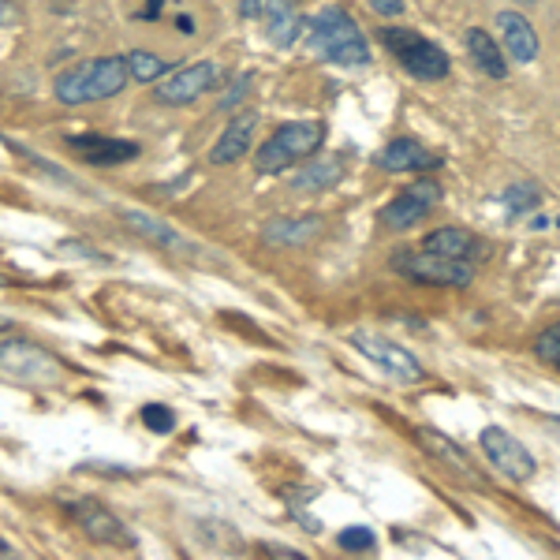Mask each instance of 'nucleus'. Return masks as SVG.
Masks as SVG:
<instances>
[{
	"label": "nucleus",
	"instance_id": "obj_1",
	"mask_svg": "<svg viewBox=\"0 0 560 560\" xmlns=\"http://www.w3.org/2000/svg\"><path fill=\"white\" fill-rule=\"evenodd\" d=\"M307 45L314 49V56H322L329 64H344V68L370 64V56H374V49H370L366 34L359 30V23L340 4H322L318 12L310 15Z\"/></svg>",
	"mask_w": 560,
	"mask_h": 560
},
{
	"label": "nucleus",
	"instance_id": "obj_2",
	"mask_svg": "<svg viewBox=\"0 0 560 560\" xmlns=\"http://www.w3.org/2000/svg\"><path fill=\"white\" fill-rule=\"evenodd\" d=\"M131 83L127 71V56H94L56 75V98L64 105H86V101L116 98L124 86Z\"/></svg>",
	"mask_w": 560,
	"mask_h": 560
},
{
	"label": "nucleus",
	"instance_id": "obj_3",
	"mask_svg": "<svg viewBox=\"0 0 560 560\" xmlns=\"http://www.w3.org/2000/svg\"><path fill=\"white\" fill-rule=\"evenodd\" d=\"M378 42L419 83H441L448 75V68H452L445 49L411 27H378Z\"/></svg>",
	"mask_w": 560,
	"mask_h": 560
},
{
	"label": "nucleus",
	"instance_id": "obj_4",
	"mask_svg": "<svg viewBox=\"0 0 560 560\" xmlns=\"http://www.w3.org/2000/svg\"><path fill=\"white\" fill-rule=\"evenodd\" d=\"M325 139V127L318 120H292L273 131V139H266L258 146V157H254V168L262 176H277L284 168L307 161Z\"/></svg>",
	"mask_w": 560,
	"mask_h": 560
},
{
	"label": "nucleus",
	"instance_id": "obj_5",
	"mask_svg": "<svg viewBox=\"0 0 560 560\" xmlns=\"http://www.w3.org/2000/svg\"><path fill=\"white\" fill-rule=\"evenodd\" d=\"M392 269L407 280H419V284H437V288H467L475 280V266L460 262V258H445L437 251H396L392 254Z\"/></svg>",
	"mask_w": 560,
	"mask_h": 560
},
{
	"label": "nucleus",
	"instance_id": "obj_6",
	"mask_svg": "<svg viewBox=\"0 0 560 560\" xmlns=\"http://www.w3.org/2000/svg\"><path fill=\"white\" fill-rule=\"evenodd\" d=\"M351 348L363 351L370 363H378L392 381H404V385H415L422 381V363L411 355L407 348H400L396 340L374 333V329H351Z\"/></svg>",
	"mask_w": 560,
	"mask_h": 560
},
{
	"label": "nucleus",
	"instance_id": "obj_7",
	"mask_svg": "<svg viewBox=\"0 0 560 560\" xmlns=\"http://www.w3.org/2000/svg\"><path fill=\"white\" fill-rule=\"evenodd\" d=\"M441 198H445L441 183L415 180L407 191H400V195L392 198L389 206L378 213L381 228H389V232H407V228H415L419 221H426V217L441 206Z\"/></svg>",
	"mask_w": 560,
	"mask_h": 560
},
{
	"label": "nucleus",
	"instance_id": "obj_8",
	"mask_svg": "<svg viewBox=\"0 0 560 560\" xmlns=\"http://www.w3.org/2000/svg\"><path fill=\"white\" fill-rule=\"evenodd\" d=\"M478 445L486 452V460L512 482H531L534 471H538V460L531 456V448L523 445L519 437L508 434V430H501V426H486Z\"/></svg>",
	"mask_w": 560,
	"mask_h": 560
},
{
	"label": "nucleus",
	"instance_id": "obj_9",
	"mask_svg": "<svg viewBox=\"0 0 560 560\" xmlns=\"http://www.w3.org/2000/svg\"><path fill=\"white\" fill-rule=\"evenodd\" d=\"M60 504L68 508L71 516L79 519V527L86 531V538H94L98 546H116V549H131V546H135V534L127 531L124 523L112 516L109 508H101L98 501H75V497H60Z\"/></svg>",
	"mask_w": 560,
	"mask_h": 560
},
{
	"label": "nucleus",
	"instance_id": "obj_10",
	"mask_svg": "<svg viewBox=\"0 0 560 560\" xmlns=\"http://www.w3.org/2000/svg\"><path fill=\"white\" fill-rule=\"evenodd\" d=\"M213 86H221L217 64L202 60V64L172 71V79H161L154 90V101L157 105H191V101H198L206 90H213Z\"/></svg>",
	"mask_w": 560,
	"mask_h": 560
},
{
	"label": "nucleus",
	"instance_id": "obj_11",
	"mask_svg": "<svg viewBox=\"0 0 560 560\" xmlns=\"http://www.w3.org/2000/svg\"><path fill=\"white\" fill-rule=\"evenodd\" d=\"M56 370V359H49L42 348L27 340H0V374L12 381H53Z\"/></svg>",
	"mask_w": 560,
	"mask_h": 560
},
{
	"label": "nucleus",
	"instance_id": "obj_12",
	"mask_svg": "<svg viewBox=\"0 0 560 560\" xmlns=\"http://www.w3.org/2000/svg\"><path fill=\"white\" fill-rule=\"evenodd\" d=\"M68 146L83 157L86 165H124L131 157H139V146L127 139H109V135H68Z\"/></svg>",
	"mask_w": 560,
	"mask_h": 560
},
{
	"label": "nucleus",
	"instance_id": "obj_13",
	"mask_svg": "<svg viewBox=\"0 0 560 560\" xmlns=\"http://www.w3.org/2000/svg\"><path fill=\"white\" fill-rule=\"evenodd\" d=\"M254 135H258V112L243 109L239 116H232L228 127L221 131V139H217V146H213V154H210V165H236L239 157L251 150Z\"/></svg>",
	"mask_w": 560,
	"mask_h": 560
},
{
	"label": "nucleus",
	"instance_id": "obj_14",
	"mask_svg": "<svg viewBox=\"0 0 560 560\" xmlns=\"http://www.w3.org/2000/svg\"><path fill=\"white\" fill-rule=\"evenodd\" d=\"M120 221L135 232V236L150 239V243H157V247H165V251L172 254H195V243L191 239H183L172 224H165L161 217H154V213H142V210H120Z\"/></svg>",
	"mask_w": 560,
	"mask_h": 560
},
{
	"label": "nucleus",
	"instance_id": "obj_15",
	"mask_svg": "<svg viewBox=\"0 0 560 560\" xmlns=\"http://www.w3.org/2000/svg\"><path fill=\"white\" fill-rule=\"evenodd\" d=\"M325 221L318 213H299V217H273L262 224V239L273 247H303L314 236H322Z\"/></svg>",
	"mask_w": 560,
	"mask_h": 560
},
{
	"label": "nucleus",
	"instance_id": "obj_16",
	"mask_svg": "<svg viewBox=\"0 0 560 560\" xmlns=\"http://www.w3.org/2000/svg\"><path fill=\"white\" fill-rule=\"evenodd\" d=\"M434 150H426L419 139H411V135H400V139H392L385 150L378 154V168L385 172H422V168H437Z\"/></svg>",
	"mask_w": 560,
	"mask_h": 560
},
{
	"label": "nucleus",
	"instance_id": "obj_17",
	"mask_svg": "<svg viewBox=\"0 0 560 560\" xmlns=\"http://www.w3.org/2000/svg\"><path fill=\"white\" fill-rule=\"evenodd\" d=\"M419 445L426 448L434 460H441V467L456 471L463 482H475V486H482V475L475 471V463L463 456V448L456 445V441H452L448 434H441V430H434V426H422V430H419Z\"/></svg>",
	"mask_w": 560,
	"mask_h": 560
},
{
	"label": "nucleus",
	"instance_id": "obj_18",
	"mask_svg": "<svg viewBox=\"0 0 560 560\" xmlns=\"http://www.w3.org/2000/svg\"><path fill=\"white\" fill-rule=\"evenodd\" d=\"M422 247L426 251H437L445 254V258H460V262H475L486 254V243L475 236V232H467V228H456V224H448V228H437L430 236L422 239Z\"/></svg>",
	"mask_w": 560,
	"mask_h": 560
},
{
	"label": "nucleus",
	"instance_id": "obj_19",
	"mask_svg": "<svg viewBox=\"0 0 560 560\" xmlns=\"http://www.w3.org/2000/svg\"><path fill=\"white\" fill-rule=\"evenodd\" d=\"M497 23H501L504 53L512 56L516 64H531L538 56V30L531 27V19H523L519 12H501Z\"/></svg>",
	"mask_w": 560,
	"mask_h": 560
},
{
	"label": "nucleus",
	"instance_id": "obj_20",
	"mask_svg": "<svg viewBox=\"0 0 560 560\" xmlns=\"http://www.w3.org/2000/svg\"><path fill=\"white\" fill-rule=\"evenodd\" d=\"M262 15H266V34L277 49H292L299 42L303 19L295 12L292 0H262Z\"/></svg>",
	"mask_w": 560,
	"mask_h": 560
},
{
	"label": "nucleus",
	"instance_id": "obj_21",
	"mask_svg": "<svg viewBox=\"0 0 560 560\" xmlns=\"http://www.w3.org/2000/svg\"><path fill=\"white\" fill-rule=\"evenodd\" d=\"M463 42H467V56L475 60V68L482 71L486 79H497V83L508 79V60H504V49L493 42L486 30L471 27L467 34H463Z\"/></svg>",
	"mask_w": 560,
	"mask_h": 560
},
{
	"label": "nucleus",
	"instance_id": "obj_22",
	"mask_svg": "<svg viewBox=\"0 0 560 560\" xmlns=\"http://www.w3.org/2000/svg\"><path fill=\"white\" fill-rule=\"evenodd\" d=\"M344 176V157H322V161H310L299 176L292 180L295 191H325Z\"/></svg>",
	"mask_w": 560,
	"mask_h": 560
},
{
	"label": "nucleus",
	"instance_id": "obj_23",
	"mask_svg": "<svg viewBox=\"0 0 560 560\" xmlns=\"http://www.w3.org/2000/svg\"><path fill=\"white\" fill-rule=\"evenodd\" d=\"M127 71H131V83H157L168 75V60L154 56L150 49H131L127 53Z\"/></svg>",
	"mask_w": 560,
	"mask_h": 560
},
{
	"label": "nucleus",
	"instance_id": "obj_24",
	"mask_svg": "<svg viewBox=\"0 0 560 560\" xmlns=\"http://www.w3.org/2000/svg\"><path fill=\"white\" fill-rule=\"evenodd\" d=\"M504 206L512 213H531L542 206V191H538L534 183H512V187L504 191Z\"/></svg>",
	"mask_w": 560,
	"mask_h": 560
},
{
	"label": "nucleus",
	"instance_id": "obj_25",
	"mask_svg": "<svg viewBox=\"0 0 560 560\" xmlns=\"http://www.w3.org/2000/svg\"><path fill=\"white\" fill-rule=\"evenodd\" d=\"M534 355H538L546 366L560 370V322L549 325V329H542V333L534 336Z\"/></svg>",
	"mask_w": 560,
	"mask_h": 560
},
{
	"label": "nucleus",
	"instance_id": "obj_26",
	"mask_svg": "<svg viewBox=\"0 0 560 560\" xmlns=\"http://www.w3.org/2000/svg\"><path fill=\"white\" fill-rule=\"evenodd\" d=\"M340 549H351V553H370V549L378 546V538L370 527H348V531H340Z\"/></svg>",
	"mask_w": 560,
	"mask_h": 560
},
{
	"label": "nucleus",
	"instance_id": "obj_27",
	"mask_svg": "<svg viewBox=\"0 0 560 560\" xmlns=\"http://www.w3.org/2000/svg\"><path fill=\"white\" fill-rule=\"evenodd\" d=\"M142 422L154 430V434H172V426H176V415H172V407H161V404H146L142 407Z\"/></svg>",
	"mask_w": 560,
	"mask_h": 560
},
{
	"label": "nucleus",
	"instance_id": "obj_28",
	"mask_svg": "<svg viewBox=\"0 0 560 560\" xmlns=\"http://www.w3.org/2000/svg\"><path fill=\"white\" fill-rule=\"evenodd\" d=\"M251 79H254V75H243V79L236 83V90H228V94H224V98L217 101V109H221V112H232V109H236L239 101H243V94L251 90Z\"/></svg>",
	"mask_w": 560,
	"mask_h": 560
},
{
	"label": "nucleus",
	"instance_id": "obj_29",
	"mask_svg": "<svg viewBox=\"0 0 560 560\" xmlns=\"http://www.w3.org/2000/svg\"><path fill=\"white\" fill-rule=\"evenodd\" d=\"M370 8H374L381 19H396V15H404V0H370Z\"/></svg>",
	"mask_w": 560,
	"mask_h": 560
},
{
	"label": "nucleus",
	"instance_id": "obj_30",
	"mask_svg": "<svg viewBox=\"0 0 560 560\" xmlns=\"http://www.w3.org/2000/svg\"><path fill=\"white\" fill-rule=\"evenodd\" d=\"M23 15H19V4L15 0H0V27H15Z\"/></svg>",
	"mask_w": 560,
	"mask_h": 560
},
{
	"label": "nucleus",
	"instance_id": "obj_31",
	"mask_svg": "<svg viewBox=\"0 0 560 560\" xmlns=\"http://www.w3.org/2000/svg\"><path fill=\"white\" fill-rule=\"evenodd\" d=\"M239 15L243 19H258L262 15V0H239Z\"/></svg>",
	"mask_w": 560,
	"mask_h": 560
},
{
	"label": "nucleus",
	"instance_id": "obj_32",
	"mask_svg": "<svg viewBox=\"0 0 560 560\" xmlns=\"http://www.w3.org/2000/svg\"><path fill=\"white\" fill-rule=\"evenodd\" d=\"M0 553H4V557H8V553H12V546H8V542H4V538H0Z\"/></svg>",
	"mask_w": 560,
	"mask_h": 560
},
{
	"label": "nucleus",
	"instance_id": "obj_33",
	"mask_svg": "<svg viewBox=\"0 0 560 560\" xmlns=\"http://www.w3.org/2000/svg\"><path fill=\"white\" fill-rule=\"evenodd\" d=\"M516 4H534V0H516Z\"/></svg>",
	"mask_w": 560,
	"mask_h": 560
}]
</instances>
